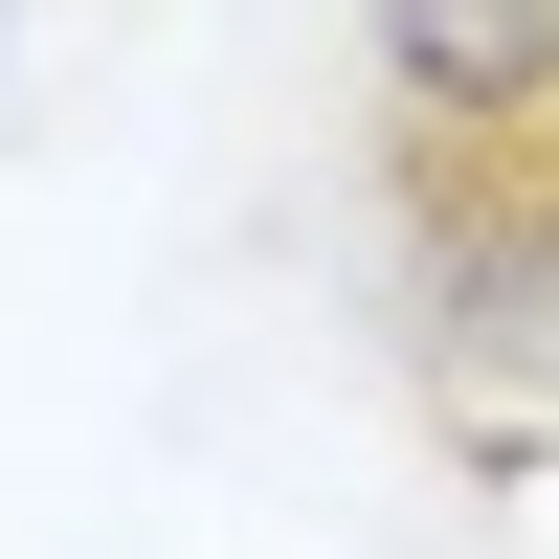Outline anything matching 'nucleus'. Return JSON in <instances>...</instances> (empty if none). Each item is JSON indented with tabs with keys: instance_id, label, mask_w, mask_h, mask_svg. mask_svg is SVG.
<instances>
[{
	"instance_id": "2",
	"label": "nucleus",
	"mask_w": 559,
	"mask_h": 559,
	"mask_svg": "<svg viewBox=\"0 0 559 559\" xmlns=\"http://www.w3.org/2000/svg\"><path fill=\"white\" fill-rule=\"evenodd\" d=\"M448 358L515 381V403H559V202H537V224H471V269H448Z\"/></svg>"
},
{
	"instance_id": "1",
	"label": "nucleus",
	"mask_w": 559,
	"mask_h": 559,
	"mask_svg": "<svg viewBox=\"0 0 559 559\" xmlns=\"http://www.w3.org/2000/svg\"><path fill=\"white\" fill-rule=\"evenodd\" d=\"M381 68H403V112L515 134V112H559V0H381Z\"/></svg>"
}]
</instances>
